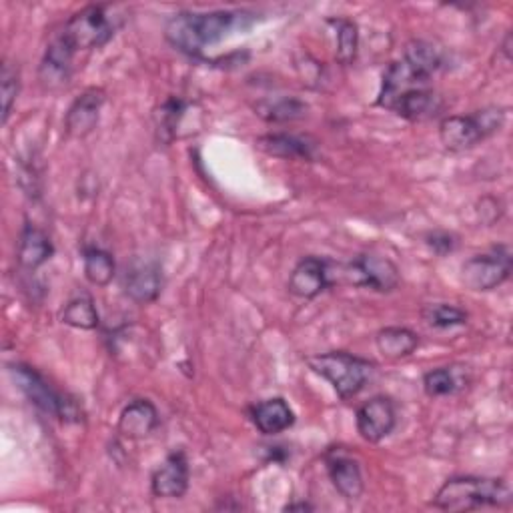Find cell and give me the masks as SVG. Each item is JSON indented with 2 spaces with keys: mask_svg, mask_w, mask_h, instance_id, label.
Returning <instances> with one entry per match:
<instances>
[{
  "mask_svg": "<svg viewBox=\"0 0 513 513\" xmlns=\"http://www.w3.org/2000/svg\"><path fill=\"white\" fill-rule=\"evenodd\" d=\"M105 91L103 89H87L81 93L75 103L71 105L67 117H65V129L69 137L73 139H85L91 135L101 119V111L105 105Z\"/></svg>",
  "mask_w": 513,
  "mask_h": 513,
  "instance_id": "10",
  "label": "cell"
},
{
  "mask_svg": "<svg viewBox=\"0 0 513 513\" xmlns=\"http://www.w3.org/2000/svg\"><path fill=\"white\" fill-rule=\"evenodd\" d=\"M75 53L57 37L43 59L41 65V79L47 87H63L69 83L71 77V65H73Z\"/></svg>",
  "mask_w": 513,
  "mask_h": 513,
  "instance_id": "19",
  "label": "cell"
},
{
  "mask_svg": "<svg viewBox=\"0 0 513 513\" xmlns=\"http://www.w3.org/2000/svg\"><path fill=\"white\" fill-rule=\"evenodd\" d=\"M423 389L429 397H443V395L455 393L459 389V381H457L453 369L439 367V369L425 373Z\"/></svg>",
  "mask_w": 513,
  "mask_h": 513,
  "instance_id": "28",
  "label": "cell"
},
{
  "mask_svg": "<svg viewBox=\"0 0 513 513\" xmlns=\"http://www.w3.org/2000/svg\"><path fill=\"white\" fill-rule=\"evenodd\" d=\"M345 277L355 287H369L373 291H393L399 285V269L383 257L361 255L345 267Z\"/></svg>",
  "mask_w": 513,
  "mask_h": 513,
  "instance_id": "8",
  "label": "cell"
},
{
  "mask_svg": "<svg viewBox=\"0 0 513 513\" xmlns=\"http://www.w3.org/2000/svg\"><path fill=\"white\" fill-rule=\"evenodd\" d=\"M423 319L437 329H449L455 325H465L467 323V313L455 305L447 303H435L427 305L423 309Z\"/></svg>",
  "mask_w": 513,
  "mask_h": 513,
  "instance_id": "27",
  "label": "cell"
},
{
  "mask_svg": "<svg viewBox=\"0 0 513 513\" xmlns=\"http://www.w3.org/2000/svg\"><path fill=\"white\" fill-rule=\"evenodd\" d=\"M313 507L309 503H293V505H287L285 511H311Z\"/></svg>",
  "mask_w": 513,
  "mask_h": 513,
  "instance_id": "31",
  "label": "cell"
},
{
  "mask_svg": "<svg viewBox=\"0 0 513 513\" xmlns=\"http://www.w3.org/2000/svg\"><path fill=\"white\" fill-rule=\"evenodd\" d=\"M397 421L395 405L389 397H373L357 409V431L367 443L385 439Z\"/></svg>",
  "mask_w": 513,
  "mask_h": 513,
  "instance_id": "9",
  "label": "cell"
},
{
  "mask_svg": "<svg viewBox=\"0 0 513 513\" xmlns=\"http://www.w3.org/2000/svg\"><path fill=\"white\" fill-rule=\"evenodd\" d=\"M63 323L75 329H85V331L95 329L99 325V311L95 307L93 297L83 293L71 299L63 311Z\"/></svg>",
  "mask_w": 513,
  "mask_h": 513,
  "instance_id": "24",
  "label": "cell"
},
{
  "mask_svg": "<svg viewBox=\"0 0 513 513\" xmlns=\"http://www.w3.org/2000/svg\"><path fill=\"white\" fill-rule=\"evenodd\" d=\"M331 285L327 263L319 257H305L289 277V291L299 299H313Z\"/></svg>",
  "mask_w": 513,
  "mask_h": 513,
  "instance_id": "14",
  "label": "cell"
},
{
  "mask_svg": "<svg viewBox=\"0 0 513 513\" xmlns=\"http://www.w3.org/2000/svg\"><path fill=\"white\" fill-rule=\"evenodd\" d=\"M9 371H11L17 387L41 411H45L53 417H59L63 421H69L71 417H77L75 403L71 399L63 397L35 367L25 365V363H15V365H11Z\"/></svg>",
  "mask_w": 513,
  "mask_h": 513,
  "instance_id": "6",
  "label": "cell"
},
{
  "mask_svg": "<svg viewBox=\"0 0 513 513\" xmlns=\"http://www.w3.org/2000/svg\"><path fill=\"white\" fill-rule=\"evenodd\" d=\"M55 253V247L49 239V235L45 231H41L39 227L27 223L21 239H19V249H17V259L21 263V267L35 271L41 265H45Z\"/></svg>",
  "mask_w": 513,
  "mask_h": 513,
  "instance_id": "17",
  "label": "cell"
},
{
  "mask_svg": "<svg viewBox=\"0 0 513 513\" xmlns=\"http://www.w3.org/2000/svg\"><path fill=\"white\" fill-rule=\"evenodd\" d=\"M117 25L109 17L107 7L91 5L77 15H73L63 31L59 33V39L73 51H93L105 47L115 37Z\"/></svg>",
  "mask_w": 513,
  "mask_h": 513,
  "instance_id": "5",
  "label": "cell"
},
{
  "mask_svg": "<svg viewBox=\"0 0 513 513\" xmlns=\"http://www.w3.org/2000/svg\"><path fill=\"white\" fill-rule=\"evenodd\" d=\"M159 425V411L149 399H135L119 417V433L129 439H143Z\"/></svg>",
  "mask_w": 513,
  "mask_h": 513,
  "instance_id": "15",
  "label": "cell"
},
{
  "mask_svg": "<svg viewBox=\"0 0 513 513\" xmlns=\"http://www.w3.org/2000/svg\"><path fill=\"white\" fill-rule=\"evenodd\" d=\"M329 25L335 27V39H337V61L341 65H351L357 57L359 49V29L353 21L347 19H337L329 21Z\"/></svg>",
  "mask_w": 513,
  "mask_h": 513,
  "instance_id": "25",
  "label": "cell"
},
{
  "mask_svg": "<svg viewBox=\"0 0 513 513\" xmlns=\"http://www.w3.org/2000/svg\"><path fill=\"white\" fill-rule=\"evenodd\" d=\"M511 501L505 479L461 475L447 479L435 493L433 505L445 511H471L481 507H501Z\"/></svg>",
  "mask_w": 513,
  "mask_h": 513,
  "instance_id": "2",
  "label": "cell"
},
{
  "mask_svg": "<svg viewBox=\"0 0 513 513\" xmlns=\"http://www.w3.org/2000/svg\"><path fill=\"white\" fill-rule=\"evenodd\" d=\"M253 423L265 435H277L295 423V413L283 397H273L253 409Z\"/></svg>",
  "mask_w": 513,
  "mask_h": 513,
  "instance_id": "18",
  "label": "cell"
},
{
  "mask_svg": "<svg viewBox=\"0 0 513 513\" xmlns=\"http://www.w3.org/2000/svg\"><path fill=\"white\" fill-rule=\"evenodd\" d=\"M375 343L383 357L403 359L419 347V335L407 327H385L377 333Z\"/></svg>",
  "mask_w": 513,
  "mask_h": 513,
  "instance_id": "21",
  "label": "cell"
},
{
  "mask_svg": "<svg viewBox=\"0 0 513 513\" xmlns=\"http://www.w3.org/2000/svg\"><path fill=\"white\" fill-rule=\"evenodd\" d=\"M403 61L419 75L431 79L443 67V53L427 41H411L405 47Z\"/></svg>",
  "mask_w": 513,
  "mask_h": 513,
  "instance_id": "22",
  "label": "cell"
},
{
  "mask_svg": "<svg viewBox=\"0 0 513 513\" xmlns=\"http://www.w3.org/2000/svg\"><path fill=\"white\" fill-rule=\"evenodd\" d=\"M21 91V77L11 63L3 65V71H0V97H3V123L9 121L13 113V105L19 97Z\"/></svg>",
  "mask_w": 513,
  "mask_h": 513,
  "instance_id": "29",
  "label": "cell"
},
{
  "mask_svg": "<svg viewBox=\"0 0 513 513\" xmlns=\"http://www.w3.org/2000/svg\"><path fill=\"white\" fill-rule=\"evenodd\" d=\"M327 473L331 477L333 487L347 499L355 501L363 493V475L359 463L343 453L341 449H331L327 453Z\"/></svg>",
  "mask_w": 513,
  "mask_h": 513,
  "instance_id": "13",
  "label": "cell"
},
{
  "mask_svg": "<svg viewBox=\"0 0 513 513\" xmlns=\"http://www.w3.org/2000/svg\"><path fill=\"white\" fill-rule=\"evenodd\" d=\"M503 119L505 115L501 109H483L467 117H445L439 125V139L447 151L461 153L497 133L503 125Z\"/></svg>",
  "mask_w": 513,
  "mask_h": 513,
  "instance_id": "4",
  "label": "cell"
},
{
  "mask_svg": "<svg viewBox=\"0 0 513 513\" xmlns=\"http://www.w3.org/2000/svg\"><path fill=\"white\" fill-rule=\"evenodd\" d=\"M163 287L161 267L155 261H133L125 273V293L141 305L153 303Z\"/></svg>",
  "mask_w": 513,
  "mask_h": 513,
  "instance_id": "12",
  "label": "cell"
},
{
  "mask_svg": "<svg viewBox=\"0 0 513 513\" xmlns=\"http://www.w3.org/2000/svg\"><path fill=\"white\" fill-rule=\"evenodd\" d=\"M83 265H85V277L97 285L105 287L115 277V259L111 253L99 249V247H87L83 253Z\"/></svg>",
  "mask_w": 513,
  "mask_h": 513,
  "instance_id": "23",
  "label": "cell"
},
{
  "mask_svg": "<svg viewBox=\"0 0 513 513\" xmlns=\"http://www.w3.org/2000/svg\"><path fill=\"white\" fill-rule=\"evenodd\" d=\"M257 147L265 151L267 155L281 157V159H303L313 161L315 159V147L301 137L295 135H265L257 141Z\"/></svg>",
  "mask_w": 513,
  "mask_h": 513,
  "instance_id": "20",
  "label": "cell"
},
{
  "mask_svg": "<svg viewBox=\"0 0 513 513\" xmlns=\"http://www.w3.org/2000/svg\"><path fill=\"white\" fill-rule=\"evenodd\" d=\"M189 461L183 451H173L163 465L153 473L151 491L155 497L163 499H179L189 489Z\"/></svg>",
  "mask_w": 513,
  "mask_h": 513,
  "instance_id": "11",
  "label": "cell"
},
{
  "mask_svg": "<svg viewBox=\"0 0 513 513\" xmlns=\"http://www.w3.org/2000/svg\"><path fill=\"white\" fill-rule=\"evenodd\" d=\"M427 243L433 251H437L439 255H445V253H451L455 249V237L449 235V233H431L427 237Z\"/></svg>",
  "mask_w": 513,
  "mask_h": 513,
  "instance_id": "30",
  "label": "cell"
},
{
  "mask_svg": "<svg viewBox=\"0 0 513 513\" xmlns=\"http://www.w3.org/2000/svg\"><path fill=\"white\" fill-rule=\"evenodd\" d=\"M439 107L441 99L431 87H417L397 97L389 111L407 121H423L433 117L439 111Z\"/></svg>",
  "mask_w": 513,
  "mask_h": 513,
  "instance_id": "16",
  "label": "cell"
},
{
  "mask_svg": "<svg viewBox=\"0 0 513 513\" xmlns=\"http://www.w3.org/2000/svg\"><path fill=\"white\" fill-rule=\"evenodd\" d=\"M259 115L273 123H285V121H297L307 115V105L299 99L285 97L275 103H265L259 107Z\"/></svg>",
  "mask_w": 513,
  "mask_h": 513,
  "instance_id": "26",
  "label": "cell"
},
{
  "mask_svg": "<svg viewBox=\"0 0 513 513\" xmlns=\"http://www.w3.org/2000/svg\"><path fill=\"white\" fill-rule=\"evenodd\" d=\"M255 23V15L245 11L215 13H179L169 19L165 39L177 51L189 57H201L211 45H217L233 31H247Z\"/></svg>",
  "mask_w": 513,
  "mask_h": 513,
  "instance_id": "1",
  "label": "cell"
},
{
  "mask_svg": "<svg viewBox=\"0 0 513 513\" xmlns=\"http://www.w3.org/2000/svg\"><path fill=\"white\" fill-rule=\"evenodd\" d=\"M309 367L327 379L341 399H353L367 383L373 365L353 353L331 351L307 359Z\"/></svg>",
  "mask_w": 513,
  "mask_h": 513,
  "instance_id": "3",
  "label": "cell"
},
{
  "mask_svg": "<svg viewBox=\"0 0 513 513\" xmlns=\"http://www.w3.org/2000/svg\"><path fill=\"white\" fill-rule=\"evenodd\" d=\"M511 275L509 247H493L487 253L475 255L461 267V281L471 291H493Z\"/></svg>",
  "mask_w": 513,
  "mask_h": 513,
  "instance_id": "7",
  "label": "cell"
}]
</instances>
